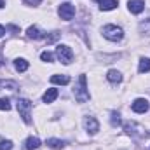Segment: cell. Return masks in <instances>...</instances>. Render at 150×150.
Instances as JSON below:
<instances>
[{"label": "cell", "instance_id": "6da1fadb", "mask_svg": "<svg viewBox=\"0 0 150 150\" xmlns=\"http://www.w3.org/2000/svg\"><path fill=\"white\" fill-rule=\"evenodd\" d=\"M74 94H75V100H77L79 103H84V101L89 100V91H87V79H86V75H80V77H79V86L75 87Z\"/></svg>", "mask_w": 150, "mask_h": 150}, {"label": "cell", "instance_id": "7a4b0ae2", "mask_svg": "<svg viewBox=\"0 0 150 150\" xmlns=\"http://www.w3.org/2000/svg\"><path fill=\"white\" fill-rule=\"evenodd\" d=\"M18 112L26 124H30L32 122V101L26 98H19L18 100Z\"/></svg>", "mask_w": 150, "mask_h": 150}, {"label": "cell", "instance_id": "3957f363", "mask_svg": "<svg viewBox=\"0 0 150 150\" xmlns=\"http://www.w3.org/2000/svg\"><path fill=\"white\" fill-rule=\"evenodd\" d=\"M103 37L112 42H119L124 37V32H122V28H119L115 25H107V26H103Z\"/></svg>", "mask_w": 150, "mask_h": 150}, {"label": "cell", "instance_id": "277c9868", "mask_svg": "<svg viewBox=\"0 0 150 150\" xmlns=\"http://www.w3.org/2000/svg\"><path fill=\"white\" fill-rule=\"evenodd\" d=\"M56 56H58V59L63 63V65H70L72 63V58H74V52H72V49L68 47V45H58L56 47Z\"/></svg>", "mask_w": 150, "mask_h": 150}, {"label": "cell", "instance_id": "5b68a950", "mask_svg": "<svg viewBox=\"0 0 150 150\" xmlns=\"http://www.w3.org/2000/svg\"><path fill=\"white\" fill-rule=\"evenodd\" d=\"M58 14L61 16V19L70 21L75 16V5H72V4H61L59 9H58Z\"/></svg>", "mask_w": 150, "mask_h": 150}, {"label": "cell", "instance_id": "8992f818", "mask_svg": "<svg viewBox=\"0 0 150 150\" xmlns=\"http://www.w3.org/2000/svg\"><path fill=\"white\" fill-rule=\"evenodd\" d=\"M84 127L87 129L89 134H96L100 131V122L94 119V117H86L84 119Z\"/></svg>", "mask_w": 150, "mask_h": 150}, {"label": "cell", "instance_id": "52a82bcc", "mask_svg": "<svg viewBox=\"0 0 150 150\" xmlns=\"http://www.w3.org/2000/svg\"><path fill=\"white\" fill-rule=\"evenodd\" d=\"M124 131H126L127 134H131V136H142V134H143V127H142L140 124H136V122H127V124H124Z\"/></svg>", "mask_w": 150, "mask_h": 150}, {"label": "cell", "instance_id": "ba28073f", "mask_svg": "<svg viewBox=\"0 0 150 150\" xmlns=\"http://www.w3.org/2000/svg\"><path fill=\"white\" fill-rule=\"evenodd\" d=\"M149 101L145 100V98H138V100H134L133 101V105H131V108H133V112L136 113H145L149 110Z\"/></svg>", "mask_w": 150, "mask_h": 150}, {"label": "cell", "instance_id": "9c48e42d", "mask_svg": "<svg viewBox=\"0 0 150 150\" xmlns=\"http://www.w3.org/2000/svg\"><path fill=\"white\" fill-rule=\"evenodd\" d=\"M127 7L133 14H140L143 9H145V2L143 0H129L127 2Z\"/></svg>", "mask_w": 150, "mask_h": 150}, {"label": "cell", "instance_id": "30bf717a", "mask_svg": "<svg viewBox=\"0 0 150 150\" xmlns=\"http://www.w3.org/2000/svg\"><path fill=\"white\" fill-rule=\"evenodd\" d=\"M56 98H58V89H54V87L47 89V91L44 93V96H42L44 103H52V101H54Z\"/></svg>", "mask_w": 150, "mask_h": 150}, {"label": "cell", "instance_id": "8fae6325", "mask_svg": "<svg viewBox=\"0 0 150 150\" xmlns=\"http://www.w3.org/2000/svg\"><path fill=\"white\" fill-rule=\"evenodd\" d=\"M40 147V140L37 136H30L26 142H25V149L26 150H37Z\"/></svg>", "mask_w": 150, "mask_h": 150}, {"label": "cell", "instance_id": "7c38bea8", "mask_svg": "<svg viewBox=\"0 0 150 150\" xmlns=\"http://www.w3.org/2000/svg\"><path fill=\"white\" fill-rule=\"evenodd\" d=\"M26 35L30 38H33V40H38V38H44V32H40L37 26H30L26 30Z\"/></svg>", "mask_w": 150, "mask_h": 150}, {"label": "cell", "instance_id": "4fadbf2b", "mask_svg": "<svg viewBox=\"0 0 150 150\" xmlns=\"http://www.w3.org/2000/svg\"><path fill=\"white\" fill-rule=\"evenodd\" d=\"M51 82H52V84L67 86V84H70V77H68V75H52V77H51Z\"/></svg>", "mask_w": 150, "mask_h": 150}, {"label": "cell", "instance_id": "5bb4252c", "mask_svg": "<svg viewBox=\"0 0 150 150\" xmlns=\"http://www.w3.org/2000/svg\"><path fill=\"white\" fill-rule=\"evenodd\" d=\"M107 79H108L110 82H113V84H119V82H122V75H120V72H117V70H108Z\"/></svg>", "mask_w": 150, "mask_h": 150}, {"label": "cell", "instance_id": "9a60e30c", "mask_svg": "<svg viewBox=\"0 0 150 150\" xmlns=\"http://www.w3.org/2000/svg\"><path fill=\"white\" fill-rule=\"evenodd\" d=\"M67 143L63 142V140H56V138H49L47 140V147H51V149H56V150H59V149H63Z\"/></svg>", "mask_w": 150, "mask_h": 150}, {"label": "cell", "instance_id": "2e32d148", "mask_svg": "<svg viewBox=\"0 0 150 150\" xmlns=\"http://www.w3.org/2000/svg\"><path fill=\"white\" fill-rule=\"evenodd\" d=\"M14 67H16L18 72H26V70H28V61L23 59V58H18V59L14 61Z\"/></svg>", "mask_w": 150, "mask_h": 150}, {"label": "cell", "instance_id": "e0dca14e", "mask_svg": "<svg viewBox=\"0 0 150 150\" xmlns=\"http://www.w3.org/2000/svg\"><path fill=\"white\" fill-rule=\"evenodd\" d=\"M0 89L16 91L18 89V82H14V80H0Z\"/></svg>", "mask_w": 150, "mask_h": 150}, {"label": "cell", "instance_id": "ac0fdd59", "mask_svg": "<svg viewBox=\"0 0 150 150\" xmlns=\"http://www.w3.org/2000/svg\"><path fill=\"white\" fill-rule=\"evenodd\" d=\"M138 72H140V74L150 72V58H142V59H140V67H138Z\"/></svg>", "mask_w": 150, "mask_h": 150}, {"label": "cell", "instance_id": "d6986e66", "mask_svg": "<svg viewBox=\"0 0 150 150\" xmlns=\"http://www.w3.org/2000/svg\"><path fill=\"white\" fill-rule=\"evenodd\" d=\"M115 7H117V0H103L100 4V9L101 11H112Z\"/></svg>", "mask_w": 150, "mask_h": 150}, {"label": "cell", "instance_id": "ffe728a7", "mask_svg": "<svg viewBox=\"0 0 150 150\" xmlns=\"http://www.w3.org/2000/svg\"><path fill=\"white\" fill-rule=\"evenodd\" d=\"M110 124H112L113 127L120 124V115H119V112H112L110 113Z\"/></svg>", "mask_w": 150, "mask_h": 150}, {"label": "cell", "instance_id": "44dd1931", "mask_svg": "<svg viewBox=\"0 0 150 150\" xmlns=\"http://www.w3.org/2000/svg\"><path fill=\"white\" fill-rule=\"evenodd\" d=\"M0 110H5V112H9V110H11V103H9V100L0 98Z\"/></svg>", "mask_w": 150, "mask_h": 150}, {"label": "cell", "instance_id": "7402d4cb", "mask_svg": "<svg viewBox=\"0 0 150 150\" xmlns=\"http://www.w3.org/2000/svg\"><path fill=\"white\" fill-rule=\"evenodd\" d=\"M140 30H142V33H147V35H150V19L140 25Z\"/></svg>", "mask_w": 150, "mask_h": 150}, {"label": "cell", "instance_id": "603a6c76", "mask_svg": "<svg viewBox=\"0 0 150 150\" xmlns=\"http://www.w3.org/2000/svg\"><path fill=\"white\" fill-rule=\"evenodd\" d=\"M40 58H42V61H47V63H51V61L54 59V56H52L51 52H47V51H44V52L40 54Z\"/></svg>", "mask_w": 150, "mask_h": 150}, {"label": "cell", "instance_id": "cb8c5ba5", "mask_svg": "<svg viewBox=\"0 0 150 150\" xmlns=\"http://www.w3.org/2000/svg\"><path fill=\"white\" fill-rule=\"evenodd\" d=\"M12 149V142H0V150H11Z\"/></svg>", "mask_w": 150, "mask_h": 150}, {"label": "cell", "instance_id": "d4e9b609", "mask_svg": "<svg viewBox=\"0 0 150 150\" xmlns=\"http://www.w3.org/2000/svg\"><path fill=\"white\" fill-rule=\"evenodd\" d=\"M59 35H61V33H59V32H52V33H51V35H49V37H47V44H52V42H54V40H56V38L59 37Z\"/></svg>", "mask_w": 150, "mask_h": 150}, {"label": "cell", "instance_id": "484cf974", "mask_svg": "<svg viewBox=\"0 0 150 150\" xmlns=\"http://www.w3.org/2000/svg\"><path fill=\"white\" fill-rule=\"evenodd\" d=\"M25 2H26L28 5H38V4H40L42 0H25Z\"/></svg>", "mask_w": 150, "mask_h": 150}, {"label": "cell", "instance_id": "4316f807", "mask_svg": "<svg viewBox=\"0 0 150 150\" xmlns=\"http://www.w3.org/2000/svg\"><path fill=\"white\" fill-rule=\"evenodd\" d=\"M4 35H5V28H4V26L0 25V38L4 37Z\"/></svg>", "mask_w": 150, "mask_h": 150}, {"label": "cell", "instance_id": "83f0119b", "mask_svg": "<svg viewBox=\"0 0 150 150\" xmlns=\"http://www.w3.org/2000/svg\"><path fill=\"white\" fill-rule=\"evenodd\" d=\"M4 5H5V4H4V0H0V9H2Z\"/></svg>", "mask_w": 150, "mask_h": 150}, {"label": "cell", "instance_id": "f1b7e54d", "mask_svg": "<svg viewBox=\"0 0 150 150\" xmlns=\"http://www.w3.org/2000/svg\"><path fill=\"white\" fill-rule=\"evenodd\" d=\"M96 2H100V4H101V2H103V0H96Z\"/></svg>", "mask_w": 150, "mask_h": 150}]
</instances>
